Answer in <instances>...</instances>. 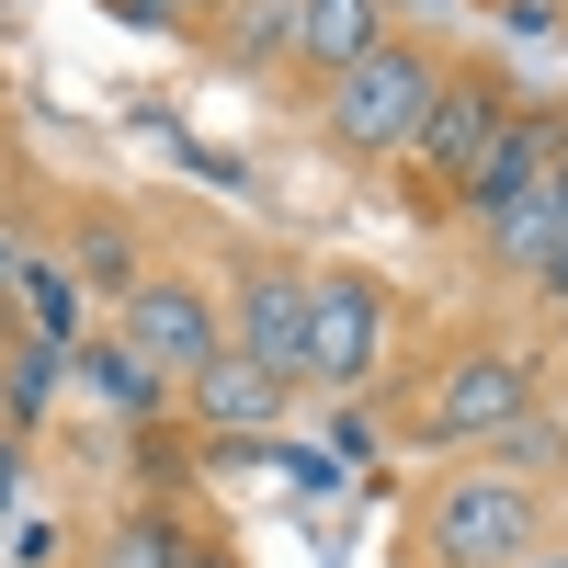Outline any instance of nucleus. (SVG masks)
Returning a JSON list of instances; mask_svg holds the SVG:
<instances>
[{
  "label": "nucleus",
  "instance_id": "3",
  "mask_svg": "<svg viewBox=\"0 0 568 568\" xmlns=\"http://www.w3.org/2000/svg\"><path fill=\"white\" fill-rule=\"evenodd\" d=\"M511 114H524V80H511V58H500V45H455V69H444V91H433V114H420L409 160L387 171V182H398V216L433 227V240H455L466 182L489 171V149H500Z\"/></svg>",
  "mask_w": 568,
  "mask_h": 568
},
{
  "label": "nucleus",
  "instance_id": "4",
  "mask_svg": "<svg viewBox=\"0 0 568 568\" xmlns=\"http://www.w3.org/2000/svg\"><path fill=\"white\" fill-rule=\"evenodd\" d=\"M444 69H455V45L420 34V23H398L364 69H342V80L307 103V136H318L342 171H398L409 136H420V114H433V91H444Z\"/></svg>",
  "mask_w": 568,
  "mask_h": 568
},
{
  "label": "nucleus",
  "instance_id": "12",
  "mask_svg": "<svg viewBox=\"0 0 568 568\" xmlns=\"http://www.w3.org/2000/svg\"><path fill=\"white\" fill-rule=\"evenodd\" d=\"M284 45H296V0H240V12H227V34L205 45V69H216V80H251V91H273Z\"/></svg>",
  "mask_w": 568,
  "mask_h": 568
},
{
  "label": "nucleus",
  "instance_id": "6",
  "mask_svg": "<svg viewBox=\"0 0 568 568\" xmlns=\"http://www.w3.org/2000/svg\"><path fill=\"white\" fill-rule=\"evenodd\" d=\"M409 329H420V307H409L398 273H375V262H318V296H307V398L375 387Z\"/></svg>",
  "mask_w": 568,
  "mask_h": 568
},
{
  "label": "nucleus",
  "instance_id": "8",
  "mask_svg": "<svg viewBox=\"0 0 568 568\" xmlns=\"http://www.w3.org/2000/svg\"><path fill=\"white\" fill-rule=\"evenodd\" d=\"M45 251H58V262H69V284L114 318V307L136 296V273H149L171 240H160V216H149V205H125V194H80L58 227H45Z\"/></svg>",
  "mask_w": 568,
  "mask_h": 568
},
{
  "label": "nucleus",
  "instance_id": "13",
  "mask_svg": "<svg viewBox=\"0 0 568 568\" xmlns=\"http://www.w3.org/2000/svg\"><path fill=\"white\" fill-rule=\"evenodd\" d=\"M489 466H511V478H535L546 500H568V409L546 398L535 420H511V433L489 444Z\"/></svg>",
  "mask_w": 568,
  "mask_h": 568
},
{
  "label": "nucleus",
  "instance_id": "16",
  "mask_svg": "<svg viewBox=\"0 0 568 568\" xmlns=\"http://www.w3.org/2000/svg\"><path fill=\"white\" fill-rule=\"evenodd\" d=\"M23 489H34V444H23V433H0V535H12Z\"/></svg>",
  "mask_w": 568,
  "mask_h": 568
},
{
  "label": "nucleus",
  "instance_id": "19",
  "mask_svg": "<svg viewBox=\"0 0 568 568\" xmlns=\"http://www.w3.org/2000/svg\"><path fill=\"white\" fill-rule=\"evenodd\" d=\"M524 296H535V318H546V329H568V251H546V273L524 284Z\"/></svg>",
  "mask_w": 568,
  "mask_h": 568
},
{
  "label": "nucleus",
  "instance_id": "7",
  "mask_svg": "<svg viewBox=\"0 0 568 568\" xmlns=\"http://www.w3.org/2000/svg\"><path fill=\"white\" fill-rule=\"evenodd\" d=\"M103 329H114V342H125L136 364L160 375V387H194V375L227 353V307H216V273H205L194 251H160L149 273H136V296H125Z\"/></svg>",
  "mask_w": 568,
  "mask_h": 568
},
{
  "label": "nucleus",
  "instance_id": "15",
  "mask_svg": "<svg viewBox=\"0 0 568 568\" xmlns=\"http://www.w3.org/2000/svg\"><path fill=\"white\" fill-rule=\"evenodd\" d=\"M0 227H45L34 216V149H23V125H12V91H0Z\"/></svg>",
  "mask_w": 568,
  "mask_h": 568
},
{
  "label": "nucleus",
  "instance_id": "21",
  "mask_svg": "<svg viewBox=\"0 0 568 568\" xmlns=\"http://www.w3.org/2000/svg\"><path fill=\"white\" fill-rule=\"evenodd\" d=\"M466 12H500V0H466Z\"/></svg>",
  "mask_w": 568,
  "mask_h": 568
},
{
  "label": "nucleus",
  "instance_id": "14",
  "mask_svg": "<svg viewBox=\"0 0 568 568\" xmlns=\"http://www.w3.org/2000/svg\"><path fill=\"white\" fill-rule=\"evenodd\" d=\"M103 12L136 23V34H171V45H194V58H205V45L227 34V12H240V0H103Z\"/></svg>",
  "mask_w": 568,
  "mask_h": 568
},
{
  "label": "nucleus",
  "instance_id": "10",
  "mask_svg": "<svg viewBox=\"0 0 568 568\" xmlns=\"http://www.w3.org/2000/svg\"><path fill=\"white\" fill-rule=\"evenodd\" d=\"M284 409H296L284 375H262L251 353H216L194 387H182V433H194V455H262L284 433Z\"/></svg>",
  "mask_w": 568,
  "mask_h": 568
},
{
  "label": "nucleus",
  "instance_id": "1",
  "mask_svg": "<svg viewBox=\"0 0 568 568\" xmlns=\"http://www.w3.org/2000/svg\"><path fill=\"white\" fill-rule=\"evenodd\" d=\"M535 409H546V353L511 318H420L375 375V444H398L420 466L489 455Z\"/></svg>",
  "mask_w": 568,
  "mask_h": 568
},
{
  "label": "nucleus",
  "instance_id": "9",
  "mask_svg": "<svg viewBox=\"0 0 568 568\" xmlns=\"http://www.w3.org/2000/svg\"><path fill=\"white\" fill-rule=\"evenodd\" d=\"M398 23H409V0H296V45H284V69H273V91H262V103L307 114L318 91L342 80V69H364Z\"/></svg>",
  "mask_w": 568,
  "mask_h": 568
},
{
  "label": "nucleus",
  "instance_id": "11",
  "mask_svg": "<svg viewBox=\"0 0 568 568\" xmlns=\"http://www.w3.org/2000/svg\"><path fill=\"white\" fill-rule=\"evenodd\" d=\"M69 387H80V398H103L114 433H160V420H182V387H160V375L136 364L114 329H91V342L69 353Z\"/></svg>",
  "mask_w": 568,
  "mask_h": 568
},
{
  "label": "nucleus",
  "instance_id": "17",
  "mask_svg": "<svg viewBox=\"0 0 568 568\" xmlns=\"http://www.w3.org/2000/svg\"><path fill=\"white\" fill-rule=\"evenodd\" d=\"M182 568H251V546H240V535H227L216 511H205V524H194V546H182Z\"/></svg>",
  "mask_w": 568,
  "mask_h": 568
},
{
  "label": "nucleus",
  "instance_id": "18",
  "mask_svg": "<svg viewBox=\"0 0 568 568\" xmlns=\"http://www.w3.org/2000/svg\"><path fill=\"white\" fill-rule=\"evenodd\" d=\"M45 251V227H0V318H12V296H23V262Z\"/></svg>",
  "mask_w": 568,
  "mask_h": 568
},
{
  "label": "nucleus",
  "instance_id": "5",
  "mask_svg": "<svg viewBox=\"0 0 568 568\" xmlns=\"http://www.w3.org/2000/svg\"><path fill=\"white\" fill-rule=\"evenodd\" d=\"M307 296H318V262L262 240V227H227L216 240V307H227V353H251L262 375L307 398Z\"/></svg>",
  "mask_w": 568,
  "mask_h": 568
},
{
  "label": "nucleus",
  "instance_id": "22",
  "mask_svg": "<svg viewBox=\"0 0 568 568\" xmlns=\"http://www.w3.org/2000/svg\"><path fill=\"white\" fill-rule=\"evenodd\" d=\"M0 329H12V318H0Z\"/></svg>",
  "mask_w": 568,
  "mask_h": 568
},
{
  "label": "nucleus",
  "instance_id": "2",
  "mask_svg": "<svg viewBox=\"0 0 568 568\" xmlns=\"http://www.w3.org/2000/svg\"><path fill=\"white\" fill-rule=\"evenodd\" d=\"M557 511L535 478H511V466L489 455H444V466H420V478L398 489V535H387V568H524L546 535H557Z\"/></svg>",
  "mask_w": 568,
  "mask_h": 568
},
{
  "label": "nucleus",
  "instance_id": "20",
  "mask_svg": "<svg viewBox=\"0 0 568 568\" xmlns=\"http://www.w3.org/2000/svg\"><path fill=\"white\" fill-rule=\"evenodd\" d=\"M524 568H568V524H557V535H546V546H535Z\"/></svg>",
  "mask_w": 568,
  "mask_h": 568
}]
</instances>
